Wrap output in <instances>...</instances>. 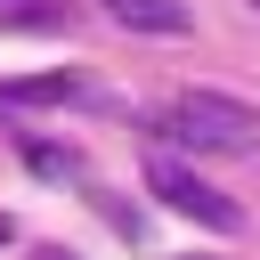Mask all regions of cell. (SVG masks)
<instances>
[{"instance_id": "1", "label": "cell", "mask_w": 260, "mask_h": 260, "mask_svg": "<svg viewBox=\"0 0 260 260\" xmlns=\"http://www.w3.org/2000/svg\"><path fill=\"white\" fill-rule=\"evenodd\" d=\"M162 130L171 146L187 154H260V114L244 98H219V89H187L162 106Z\"/></svg>"}, {"instance_id": "2", "label": "cell", "mask_w": 260, "mask_h": 260, "mask_svg": "<svg viewBox=\"0 0 260 260\" xmlns=\"http://www.w3.org/2000/svg\"><path fill=\"white\" fill-rule=\"evenodd\" d=\"M146 195L154 203H171L179 219H195V228H236L244 211H236V195H219L211 179H195L171 146H146Z\"/></svg>"}, {"instance_id": "3", "label": "cell", "mask_w": 260, "mask_h": 260, "mask_svg": "<svg viewBox=\"0 0 260 260\" xmlns=\"http://www.w3.org/2000/svg\"><path fill=\"white\" fill-rule=\"evenodd\" d=\"M106 16H122L130 32H171V41L187 32V8L179 0H106Z\"/></svg>"}, {"instance_id": "4", "label": "cell", "mask_w": 260, "mask_h": 260, "mask_svg": "<svg viewBox=\"0 0 260 260\" xmlns=\"http://www.w3.org/2000/svg\"><path fill=\"white\" fill-rule=\"evenodd\" d=\"M57 98H81L73 73H41V81H0V106H57Z\"/></svg>"}, {"instance_id": "5", "label": "cell", "mask_w": 260, "mask_h": 260, "mask_svg": "<svg viewBox=\"0 0 260 260\" xmlns=\"http://www.w3.org/2000/svg\"><path fill=\"white\" fill-rule=\"evenodd\" d=\"M41 260H73V252H41Z\"/></svg>"}, {"instance_id": "6", "label": "cell", "mask_w": 260, "mask_h": 260, "mask_svg": "<svg viewBox=\"0 0 260 260\" xmlns=\"http://www.w3.org/2000/svg\"><path fill=\"white\" fill-rule=\"evenodd\" d=\"M8 236H16V228H8V219H0V244H8Z\"/></svg>"}, {"instance_id": "7", "label": "cell", "mask_w": 260, "mask_h": 260, "mask_svg": "<svg viewBox=\"0 0 260 260\" xmlns=\"http://www.w3.org/2000/svg\"><path fill=\"white\" fill-rule=\"evenodd\" d=\"M171 260H203V252H171Z\"/></svg>"}, {"instance_id": "8", "label": "cell", "mask_w": 260, "mask_h": 260, "mask_svg": "<svg viewBox=\"0 0 260 260\" xmlns=\"http://www.w3.org/2000/svg\"><path fill=\"white\" fill-rule=\"evenodd\" d=\"M252 8H260V0H252Z\"/></svg>"}]
</instances>
